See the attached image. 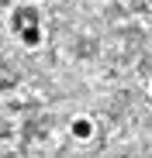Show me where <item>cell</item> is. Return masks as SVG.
I'll return each mask as SVG.
<instances>
[{
	"instance_id": "1",
	"label": "cell",
	"mask_w": 152,
	"mask_h": 158,
	"mask_svg": "<svg viewBox=\"0 0 152 158\" xmlns=\"http://www.w3.org/2000/svg\"><path fill=\"white\" fill-rule=\"evenodd\" d=\"M17 41L28 48V52H38V48L45 45V31H42V24H38V21L21 24V28H17Z\"/></svg>"
},
{
	"instance_id": "2",
	"label": "cell",
	"mask_w": 152,
	"mask_h": 158,
	"mask_svg": "<svg viewBox=\"0 0 152 158\" xmlns=\"http://www.w3.org/2000/svg\"><path fill=\"white\" fill-rule=\"evenodd\" d=\"M69 134H73V141H90V138L97 134L93 117H73V120H69Z\"/></svg>"
},
{
	"instance_id": "3",
	"label": "cell",
	"mask_w": 152,
	"mask_h": 158,
	"mask_svg": "<svg viewBox=\"0 0 152 158\" xmlns=\"http://www.w3.org/2000/svg\"><path fill=\"white\" fill-rule=\"evenodd\" d=\"M149 96H152V83H149Z\"/></svg>"
},
{
	"instance_id": "4",
	"label": "cell",
	"mask_w": 152,
	"mask_h": 158,
	"mask_svg": "<svg viewBox=\"0 0 152 158\" xmlns=\"http://www.w3.org/2000/svg\"><path fill=\"white\" fill-rule=\"evenodd\" d=\"M149 4H152V0H149Z\"/></svg>"
}]
</instances>
